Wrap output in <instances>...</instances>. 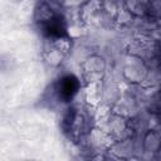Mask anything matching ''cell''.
Here are the masks:
<instances>
[{"label":"cell","mask_w":161,"mask_h":161,"mask_svg":"<svg viewBox=\"0 0 161 161\" xmlns=\"http://www.w3.org/2000/svg\"><path fill=\"white\" fill-rule=\"evenodd\" d=\"M43 31L50 38H62L65 34L64 21L59 15H53L43 23Z\"/></svg>","instance_id":"obj_1"},{"label":"cell","mask_w":161,"mask_h":161,"mask_svg":"<svg viewBox=\"0 0 161 161\" xmlns=\"http://www.w3.org/2000/svg\"><path fill=\"white\" fill-rule=\"evenodd\" d=\"M79 88V82L74 75H65L59 80V97L63 101H69Z\"/></svg>","instance_id":"obj_2"}]
</instances>
